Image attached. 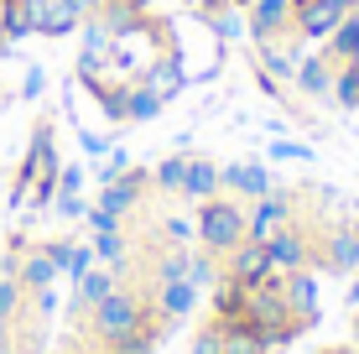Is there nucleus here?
Returning a JSON list of instances; mask_svg holds the SVG:
<instances>
[{
    "instance_id": "1",
    "label": "nucleus",
    "mask_w": 359,
    "mask_h": 354,
    "mask_svg": "<svg viewBox=\"0 0 359 354\" xmlns=\"http://www.w3.org/2000/svg\"><path fill=\"white\" fill-rule=\"evenodd\" d=\"M193 209H198V224H193L198 245L224 261V255L245 240V203L229 198V193H219V198H203V203H193Z\"/></svg>"
},
{
    "instance_id": "2",
    "label": "nucleus",
    "mask_w": 359,
    "mask_h": 354,
    "mask_svg": "<svg viewBox=\"0 0 359 354\" xmlns=\"http://www.w3.org/2000/svg\"><path fill=\"white\" fill-rule=\"evenodd\" d=\"M141 318H146L141 297H135V292H126V287H115L109 297H99V302H94V334L104 339L109 349H115L120 339H130L135 328H141Z\"/></svg>"
},
{
    "instance_id": "3",
    "label": "nucleus",
    "mask_w": 359,
    "mask_h": 354,
    "mask_svg": "<svg viewBox=\"0 0 359 354\" xmlns=\"http://www.w3.org/2000/svg\"><path fill=\"white\" fill-rule=\"evenodd\" d=\"M266 255H271V276H287V271H302V266L318 261V240H313V229H307V224H297V219H292L276 240H266Z\"/></svg>"
},
{
    "instance_id": "4",
    "label": "nucleus",
    "mask_w": 359,
    "mask_h": 354,
    "mask_svg": "<svg viewBox=\"0 0 359 354\" xmlns=\"http://www.w3.org/2000/svg\"><path fill=\"white\" fill-rule=\"evenodd\" d=\"M292 193H276L271 188L266 198H255V203H245V240H255V245H266V240H276L281 229L292 224Z\"/></svg>"
},
{
    "instance_id": "5",
    "label": "nucleus",
    "mask_w": 359,
    "mask_h": 354,
    "mask_svg": "<svg viewBox=\"0 0 359 354\" xmlns=\"http://www.w3.org/2000/svg\"><path fill=\"white\" fill-rule=\"evenodd\" d=\"M146 188H151V172H146V167H126V172H120L115 182H104V188H99V203H94V209L126 219L130 209H141Z\"/></svg>"
},
{
    "instance_id": "6",
    "label": "nucleus",
    "mask_w": 359,
    "mask_h": 354,
    "mask_svg": "<svg viewBox=\"0 0 359 354\" xmlns=\"http://www.w3.org/2000/svg\"><path fill=\"white\" fill-rule=\"evenodd\" d=\"M344 16H349V11L333 6V0H292V32L302 36V42H328V32L339 27Z\"/></svg>"
},
{
    "instance_id": "7",
    "label": "nucleus",
    "mask_w": 359,
    "mask_h": 354,
    "mask_svg": "<svg viewBox=\"0 0 359 354\" xmlns=\"http://www.w3.org/2000/svg\"><path fill=\"white\" fill-rule=\"evenodd\" d=\"M141 83L156 94L162 104H172L182 89H188V73H182V57H177V47H167V53H156L151 63L141 68Z\"/></svg>"
},
{
    "instance_id": "8",
    "label": "nucleus",
    "mask_w": 359,
    "mask_h": 354,
    "mask_svg": "<svg viewBox=\"0 0 359 354\" xmlns=\"http://www.w3.org/2000/svg\"><path fill=\"white\" fill-rule=\"evenodd\" d=\"M224 276H229V282H240V287H261V282H271V255H266V245H255V240H240V245L224 255Z\"/></svg>"
},
{
    "instance_id": "9",
    "label": "nucleus",
    "mask_w": 359,
    "mask_h": 354,
    "mask_svg": "<svg viewBox=\"0 0 359 354\" xmlns=\"http://www.w3.org/2000/svg\"><path fill=\"white\" fill-rule=\"evenodd\" d=\"M219 177H224V193L240 203H255L271 193V172L261 162H229V167H219Z\"/></svg>"
},
{
    "instance_id": "10",
    "label": "nucleus",
    "mask_w": 359,
    "mask_h": 354,
    "mask_svg": "<svg viewBox=\"0 0 359 354\" xmlns=\"http://www.w3.org/2000/svg\"><path fill=\"white\" fill-rule=\"evenodd\" d=\"M245 27H250V42H271V36L292 32V0H250Z\"/></svg>"
},
{
    "instance_id": "11",
    "label": "nucleus",
    "mask_w": 359,
    "mask_h": 354,
    "mask_svg": "<svg viewBox=\"0 0 359 354\" xmlns=\"http://www.w3.org/2000/svg\"><path fill=\"white\" fill-rule=\"evenodd\" d=\"M276 287H281V302H287L292 318L313 323V313H318V276H313V266H302V271H287Z\"/></svg>"
},
{
    "instance_id": "12",
    "label": "nucleus",
    "mask_w": 359,
    "mask_h": 354,
    "mask_svg": "<svg viewBox=\"0 0 359 354\" xmlns=\"http://www.w3.org/2000/svg\"><path fill=\"white\" fill-rule=\"evenodd\" d=\"M219 193H224L219 162H208V156H188V177H182V193H177V198L203 203V198H219Z\"/></svg>"
},
{
    "instance_id": "13",
    "label": "nucleus",
    "mask_w": 359,
    "mask_h": 354,
    "mask_svg": "<svg viewBox=\"0 0 359 354\" xmlns=\"http://www.w3.org/2000/svg\"><path fill=\"white\" fill-rule=\"evenodd\" d=\"M292 83L307 94V100H328V89H333V63H328L323 53H313V57H297Z\"/></svg>"
},
{
    "instance_id": "14",
    "label": "nucleus",
    "mask_w": 359,
    "mask_h": 354,
    "mask_svg": "<svg viewBox=\"0 0 359 354\" xmlns=\"http://www.w3.org/2000/svg\"><path fill=\"white\" fill-rule=\"evenodd\" d=\"M323 57H328V63H359V11H349V16L328 32Z\"/></svg>"
},
{
    "instance_id": "15",
    "label": "nucleus",
    "mask_w": 359,
    "mask_h": 354,
    "mask_svg": "<svg viewBox=\"0 0 359 354\" xmlns=\"http://www.w3.org/2000/svg\"><path fill=\"white\" fill-rule=\"evenodd\" d=\"M42 250L53 255L57 276H73V282H79V276H83V271L94 266V245H73V240H47Z\"/></svg>"
},
{
    "instance_id": "16",
    "label": "nucleus",
    "mask_w": 359,
    "mask_h": 354,
    "mask_svg": "<svg viewBox=\"0 0 359 354\" xmlns=\"http://www.w3.org/2000/svg\"><path fill=\"white\" fill-rule=\"evenodd\" d=\"M193 308H198V287L188 282V276L156 287V313H162V318H188Z\"/></svg>"
},
{
    "instance_id": "17",
    "label": "nucleus",
    "mask_w": 359,
    "mask_h": 354,
    "mask_svg": "<svg viewBox=\"0 0 359 354\" xmlns=\"http://www.w3.org/2000/svg\"><path fill=\"white\" fill-rule=\"evenodd\" d=\"M11 276H16L27 292H42V287L57 282V266H53V255H47V250H27V255H21V266H16Z\"/></svg>"
},
{
    "instance_id": "18",
    "label": "nucleus",
    "mask_w": 359,
    "mask_h": 354,
    "mask_svg": "<svg viewBox=\"0 0 359 354\" xmlns=\"http://www.w3.org/2000/svg\"><path fill=\"white\" fill-rule=\"evenodd\" d=\"M323 250H328V266H333V271H359V240H354L349 224L328 229V235H323Z\"/></svg>"
},
{
    "instance_id": "19",
    "label": "nucleus",
    "mask_w": 359,
    "mask_h": 354,
    "mask_svg": "<svg viewBox=\"0 0 359 354\" xmlns=\"http://www.w3.org/2000/svg\"><path fill=\"white\" fill-rule=\"evenodd\" d=\"M255 57H261V73H271V79L281 73V83H292L297 57L287 53V47H281V36H271V42H255Z\"/></svg>"
},
{
    "instance_id": "20",
    "label": "nucleus",
    "mask_w": 359,
    "mask_h": 354,
    "mask_svg": "<svg viewBox=\"0 0 359 354\" xmlns=\"http://www.w3.org/2000/svg\"><path fill=\"white\" fill-rule=\"evenodd\" d=\"M162 109H167V104L156 100V94L146 89L141 79H130V83H126V120H135V125H141V120H156Z\"/></svg>"
},
{
    "instance_id": "21",
    "label": "nucleus",
    "mask_w": 359,
    "mask_h": 354,
    "mask_svg": "<svg viewBox=\"0 0 359 354\" xmlns=\"http://www.w3.org/2000/svg\"><path fill=\"white\" fill-rule=\"evenodd\" d=\"M328 100L339 109H359V63H333V89Z\"/></svg>"
},
{
    "instance_id": "22",
    "label": "nucleus",
    "mask_w": 359,
    "mask_h": 354,
    "mask_svg": "<svg viewBox=\"0 0 359 354\" xmlns=\"http://www.w3.org/2000/svg\"><path fill=\"white\" fill-rule=\"evenodd\" d=\"M182 177H188V151L162 156V162H156V172H151L156 193H167V198H177V193H182Z\"/></svg>"
},
{
    "instance_id": "23",
    "label": "nucleus",
    "mask_w": 359,
    "mask_h": 354,
    "mask_svg": "<svg viewBox=\"0 0 359 354\" xmlns=\"http://www.w3.org/2000/svg\"><path fill=\"white\" fill-rule=\"evenodd\" d=\"M198 21H208L224 42H234V36H245L250 27H245V11L240 6H214V11H198Z\"/></svg>"
},
{
    "instance_id": "24",
    "label": "nucleus",
    "mask_w": 359,
    "mask_h": 354,
    "mask_svg": "<svg viewBox=\"0 0 359 354\" xmlns=\"http://www.w3.org/2000/svg\"><path fill=\"white\" fill-rule=\"evenodd\" d=\"M109 292H115V271H83L79 276V308H94L99 297H109Z\"/></svg>"
},
{
    "instance_id": "25",
    "label": "nucleus",
    "mask_w": 359,
    "mask_h": 354,
    "mask_svg": "<svg viewBox=\"0 0 359 354\" xmlns=\"http://www.w3.org/2000/svg\"><path fill=\"white\" fill-rule=\"evenodd\" d=\"M224 354H266V339L245 323H224Z\"/></svg>"
},
{
    "instance_id": "26",
    "label": "nucleus",
    "mask_w": 359,
    "mask_h": 354,
    "mask_svg": "<svg viewBox=\"0 0 359 354\" xmlns=\"http://www.w3.org/2000/svg\"><path fill=\"white\" fill-rule=\"evenodd\" d=\"M94 261H126V224L115 229H94Z\"/></svg>"
},
{
    "instance_id": "27",
    "label": "nucleus",
    "mask_w": 359,
    "mask_h": 354,
    "mask_svg": "<svg viewBox=\"0 0 359 354\" xmlns=\"http://www.w3.org/2000/svg\"><path fill=\"white\" fill-rule=\"evenodd\" d=\"M188 266H193V255H188V245H177V250H167V255H156V287L162 282H182L188 276Z\"/></svg>"
},
{
    "instance_id": "28",
    "label": "nucleus",
    "mask_w": 359,
    "mask_h": 354,
    "mask_svg": "<svg viewBox=\"0 0 359 354\" xmlns=\"http://www.w3.org/2000/svg\"><path fill=\"white\" fill-rule=\"evenodd\" d=\"M193 354H224V323H219V318L193 339Z\"/></svg>"
},
{
    "instance_id": "29",
    "label": "nucleus",
    "mask_w": 359,
    "mask_h": 354,
    "mask_svg": "<svg viewBox=\"0 0 359 354\" xmlns=\"http://www.w3.org/2000/svg\"><path fill=\"white\" fill-rule=\"evenodd\" d=\"M126 167H130V151H126V146H109V156L99 162V182H115Z\"/></svg>"
},
{
    "instance_id": "30",
    "label": "nucleus",
    "mask_w": 359,
    "mask_h": 354,
    "mask_svg": "<svg viewBox=\"0 0 359 354\" xmlns=\"http://www.w3.org/2000/svg\"><path fill=\"white\" fill-rule=\"evenodd\" d=\"M21 292H27V287H21L16 282V276H6V282H0V318H16V308H21Z\"/></svg>"
},
{
    "instance_id": "31",
    "label": "nucleus",
    "mask_w": 359,
    "mask_h": 354,
    "mask_svg": "<svg viewBox=\"0 0 359 354\" xmlns=\"http://www.w3.org/2000/svg\"><path fill=\"white\" fill-rule=\"evenodd\" d=\"M271 156H281V162H313V146L307 141H276Z\"/></svg>"
},
{
    "instance_id": "32",
    "label": "nucleus",
    "mask_w": 359,
    "mask_h": 354,
    "mask_svg": "<svg viewBox=\"0 0 359 354\" xmlns=\"http://www.w3.org/2000/svg\"><path fill=\"white\" fill-rule=\"evenodd\" d=\"M162 235L172 240V245H188V240H193V224H188V219H162Z\"/></svg>"
},
{
    "instance_id": "33",
    "label": "nucleus",
    "mask_w": 359,
    "mask_h": 354,
    "mask_svg": "<svg viewBox=\"0 0 359 354\" xmlns=\"http://www.w3.org/2000/svg\"><path fill=\"white\" fill-rule=\"evenodd\" d=\"M47 89V79H42V68H27V79H21V94H27V100H36V94Z\"/></svg>"
},
{
    "instance_id": "34",
    "label": "nucleus",
    "mask_w": 359,
    "mask_h": 354,
    "mask_svg": "<svg viewBox=\"0 0 359 354\" xmlns=\"http://www.w3.org/2000/svg\"><path fill=\"white\" fill-rule=\"evenodd\" d=\"M63 6H68V11H73V16H79V21H89L94 11L104 6V0H63Z\"/></svg>"
},
{
    "instance_id": "35",
    "label": "nucleus",
    "mask_w": 359,
    "mask_h": 354,
    "mask_svg": "<svg viewBox=\"0 0 359 354\" xmlns=\"http://www.w3.org/2000/svg\"><path fill=\"white\" fill-rule=\"evenodd\" d=\"M79 141H83V151H94V156H104V151H109V141H104V136H94V130H79Z\"/></svg>"
},
{
    "instance_id": "36",
    "label": "nucleus",
    "mask_w": 359,
    "mask_h": 354,
    "mask_svg": "<svg viewBox=\"0 0 359 354\" xmlns=\"http://www.w3.org/2000/svg\"><path fill=\"white\" fill-rule=\"evenodd\" d=\"M126 6H130V11H141V16H151V11H156V0H126Z\"/></svg>"
},
{
    "instance_id": "37",
    "label": "nucleus",
    "mask_w": 359,
    "mask_h": 354,
    "mask_svg": "<svg viewBox=\"0 0 359 354\" xmlns=\"http://www.w3.org/2000/svg\"><path fill=\"white\" fill-rule=\"evenodd\" d=\"M193 11H214V6H229V0H188Z\"/></svg>"
},
{
    "instance_id": "38",
    "label": "nucleus",
    "mask_w": 359,
    "mask_h": 354,
    "mask_svg": "<svg viewBox=\"0 0 359 354\" xmlns=\"http://www.w3.org/2000/svg\"><path fill=\"white\" fill-rule=\"evenodd\" d=\"M349 302H354V308H359V276H354V287H349Z\"/></svg>"
},
{
    "instance_id": "39",
    "label": "nucleus",
    "mask_w": 359,
    "mask_h": 354,
    "mask_svg": "<svg viewBox=\"0 0 359 354\" xmlns=\"http://www.w3.org/2000/svg\"><path fill=\"white\" fill-rule=\"evenodd\" d=\"M333 6H344V11H359V0H333Z\"/></svg>"
},
{
    "instance_id": "40",
    "label": "nucleus",
    "mask_w": 359,
    "mask_h": 354,
    "mask_svg": "<svg viewBox=\"0 0 359 354\" xmlns=\"http://www.w3.org/2000/svg\"><path fill=\"white\" fill-rule=\"evenodd\" d=\"M229 6H240V11H250V0H229Z\"/></svg>"
},
{
    "instance_id": "41",
    "label": "nucleus",
    "mask_w": 359,
    "mask_h": 354,
    "mask_svg": "<svg viewBox=\"0 0 359 354\" xmlns=\"http://www.w3.org/2000/svg\"><path fill=\"white\" fill-rule=\"evenodd\" d=\"M349 229H354V240H359V219H354V224H349Z\"/></svg>"
}]
</instances>
